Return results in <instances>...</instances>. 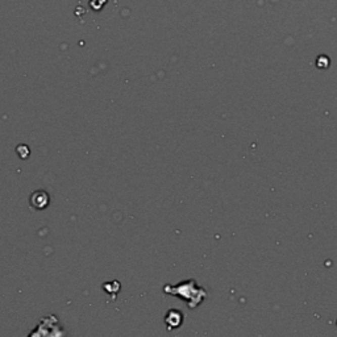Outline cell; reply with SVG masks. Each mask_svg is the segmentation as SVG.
Segmentation results:
<instances>
[{
  "label": "cell",
  "mask_w": 337,
  "mask_h": 337,
  "mask_svg": "<svg viewBox=\"0 0 337 337\" xmlns=\"http://www.w3.org/2000/svg\"><path fill=\"white\" fill-rule=\"evenodd\" d=\"M30 204L36 210H42L49 204V195L45 191H36L30 197Z\"/></svg>",
  "instance_id": "obj_1"
}]
</instances>
